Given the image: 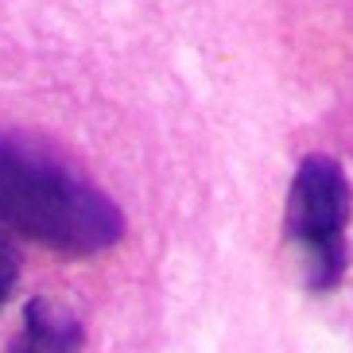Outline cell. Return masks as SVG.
I'll return each mask as SVG.
<instances>
[{
	"mask_svg": "<svg viewBox=\"0 0 353 353\" xmlns=\"http://www.w3.org/2000/svg\"><path fill=\"white\" fill-rule=\"evenodd\" d=\"M0 229L63 256H94L125 233V214L70 163L0 128Z\"/></svg>",
	"mask_w": 353,
	"mask_h": 353,
	"instance_id": "6da1fadb",
	"label": "cell"
},
{
	"mask_svg": "<svg viewBox=\"0 0 353 353\" xmlns=\"http://www.w3.org/2000/svg\"><path fill=\"white\" fill-rule=\"evenodd\" d=\"M85 330L66 307L32 299L23 307V330L12 338L8 353H82Z\"/></svg>",
	"mask_w": 353,
	"mask_h": 353,
	"instance_id": "3957f363",
	"label": "cell"
},
{
	"mask_svg": "<svg viewBox=\"0 0 353 353\" xmlns=\"http://www.w3.org/2000/svg\"><path fill=\"white\" fill-rule=\"evenodd\" d=\"M16 276H20V260H16L12 241L0 233V303L12 295V288H16Z\"/></svg>",
	"mask_w": 353,
	"mask_h": 353,
	"instance_id": "277c9868",
	"label": "cell"
},
{
	"mask_svg": "<svg viewBox=\"0 0 353 353\" xmlns=\"http://www.w3.org/2000/svg\"><path fill=\"white\" fill-rule=\"evenodd\" d=\"M350 179L330 156H307L295 171L288 198V233L311 260V283L334 288L345 272V221Z\"/></svg>",
	"mask_w": 353,
	"mask_h": 353,
	"instance_id": "7a4b0ae2",
	"label": "cell"
}]
</instances>
